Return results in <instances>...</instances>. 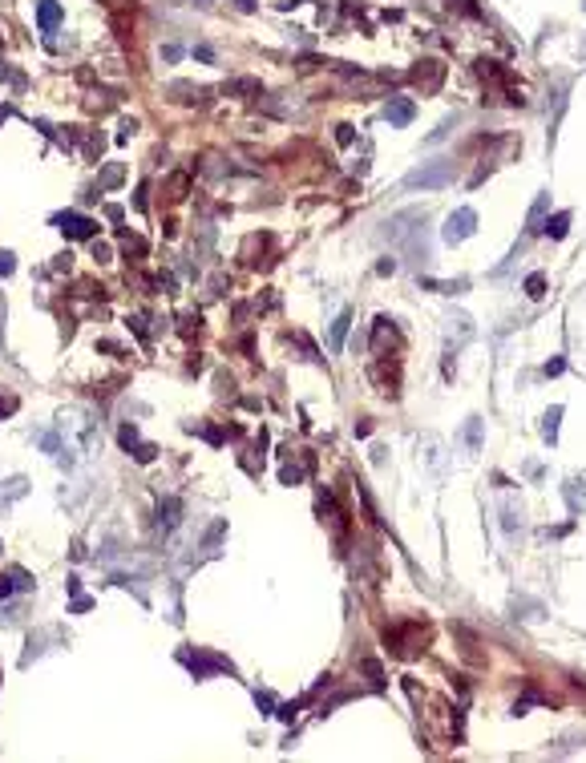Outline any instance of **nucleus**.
I'll use <instances>...</instances> for the list:
<instances>
[{
	"label": "nucleus",
	"instance_id": "obj_33",
	"mask_svg": "<svg viewBox=\"0 0 586 763\" xmlns=\"http://www.w3.org/2000/svg\"><path fill=\"white\" fill-rule=\"evenodd\" d=\"M562 368H566V359H550V364H546V376H558Z\"/></svg>",
	"mask_w": 586,
	"mask_h": 763
},
{
	"label": "nucleus",
	"instance_id": "obj_9",
	"mask_svg": "<svg viewBox=\"0 0 586 763\" xmlns=\"http://www.w3.org/2000/svg\"><path fill=\"white\" fill-rule=\"evenodd\" d=\"M61 17H65V13H61L57 0H41V4H37V25H41L45 33H53V29L61 25Z\"/></svg>",
	"mask_w": 586,
	"mask_h": 763
},
{
	"label": "nucleus",
	"instance_id": "obj_4",
	"mask_svg": "<svg viewBox=\"0 0 586 763\" xmlns=\"http://www.w3.org/2000/svg\"><path fill=\"white\" fill-rule=\"evenodd\" d=\"M421 223H424V206H412V211H401V214H392L389 223H384V227H389V230H384V234H389L392 243H396V239H405L408 230H412V227H421Z\"/></svg>",
	"mask_w": 586,
	"mask_h": 763
},
{
	"label": "nucleus",
	"instance_id": "obj_15",
	"mask_svg": "<svg viewBox=\"0 0 586 763\" xmlns=\"http://www.w3.org/2000/svg\"><path fill=\"white\" fill-rule=\"evenodd\" d=\"M546 202H550V194H538L534 198V206H530V234H538V230H542V223H546Z\"/></svg>",
	"mask_w": 586,
	"mask_h": 763
},
{
	"label": "nucleus",
	"instance_id": "obj_34",
	"mask_svg": "<svg viewBox=\"0 0 586 763\" xmlns=\"http://www.w3.org/2000/svg\"><path fill=\"white\" fill-rule=\"evenodd\" d=\"M162 57H166V61H178V57H182V49H178V45H166V49H162Z\"/></svg>",
	"mask_w": 586,
	"mask_h": 763
},
{
	"label": "nucleus",
	"instance_id": "obj_24",
	"mask_svg": "<svg viewBox=\"0 0 586 763\" xmlns=\"http://www.w3.org/2000/svg\"><path fill=\"white\" fill-rule=\"evenodd\" d=\"M230 93H259V81H230Z\"/></svg>",
	"mask_w": 586,
	"mask_h": 763
},
{
	"label": "nucleus",
	"instance_id": "obj_29",
	"mask_svg": "<svg viewBox=\"0 0 586 763\" xmlns=\"http://www.w3.org/2000/svg\"><path fill=\"white\" fill-rule=\"evenodd\" d=\"M93 259H98V263H110V246H105V243H93Z\"/></svg>",
	"mask_w": 586,
	"mask_h": 763
},
{
	"label": "nucleus",
	"instance_id": "obj_16",
	"mask_svg": "<svg viewBox=\"0 0 586 763\" xmlns=\"http://www.w3.org/2000/svg\"><path fill=\"white\" fill-rule=\"evenodd\" d=\"M542 230L550 234V239H566V230H570V214L562 211V214H554L550 223H542Z\"/></svg>",
	"mask_w": 586,
	"mask_h": 763
},
{
	"label": "nucleus",
	"instance_id": "obj_11",
	"mask_svg": "<svg viewBox=\"0 0 586 763\" xmlns=\"http://www.w3.org/2000/svg\"><path fill=\"white\" fill-rule=\"evenodd\" d=\"M178 513H182V501L178 497H166V501L158 505V525H162V529H174V525H178Z\"/></svg>",
	"mask_w": 586,
	"mask_h": 763
},
{
	"label": "nucleus",
	"instance_id": "obj_6",
	"mask_svg": "<svg viewBox=\"0 0 586 763\" xmlns=\"http://www.w3.org/2000/svg\"><path fill=\"white\" fill-rule=\"evenodd\" d=\"M412 117H417V101L412 98H389V105H384V121H389V126L401 130V126H408Z\"/></svg>",
	"mask_w": 586,
	"mask_h": 763
},
{
	"label": "nucleus",
	"instance_id": "obj_2",
	"mask_svg": "<svg viewBox=\"0 0 586 763\" xmlns=\"http://www.w3.org/2000/svg\"><path fill=\"white\" fill-rule=\"evenodd\" d=\"M473 230H477V211H473V206H461V211H453L449 218H445L441 239H445L449 246H457V243H465Z\"/></svg>",
	"mask_w": 586,
	"mask_h": 763
},
{
	"label": "nucleus",
	"instance_id": "obj_36",
	"mask_svg": "<svg viewBox=\"0 0 586 763\" xmlns=\"http://www.w3.org/2000/svg\"><path fill=\"white\" fill-rule=\"evenodd\" d=\"M235 4H239L243 13H255V0H235Z\"/></svg>",
	"mask_w": 586,
	"mask_h": 763
},
{
	"label": "nucleus",
	"instance_id": "obj_22",
	"mask_svg": "<svg viewBox=\"0 0 586 763\" xmlns=\"http://www.w3.org/2000/svg\"><path fill=\"white\" fill-rule=\"evenodd\" d=\"M13 412H17V396L0 392V416H13Z\"/></svg>",
	"mask_w": 586,
	"mask_h": 763
},
{
	"label": "nucleus",
	"instance_id": "obj_30",
	"mask_svg": "<svg viewBox=\"0 0 586 763\" xmlns=\"http://www.w3.org/2000/svg\"><path fill=\"white\" fill-rule=\"evenodd\" d=\"M13 590H17V582H13V578H0V602L8 598V594H13Z\"/></svg>",
	"mask_w": 586,
	"mask_h": 763
},
{
	"label": "nucleus",
	"instance_id": "obj_27",
	"mask_svg": "<svg viewBox=\"0 0 586 763\" xmlns=\"http://www.w3.org/2000/svg\"><path fill=\"white\" fill-rule=\"evenodd\" d=\"M299 477H304V469H299V465H287V469H283V485H295Z\"/></svg>",
	"mask_w": 586,
	"mask_h": 763
},
{
	"label": "nucleus",
	"instance_id": "obj_26",
	"mask_svg": "<svg viewBox=\"0 0 586 763\" xmlns=\"http://www.w3.org/2000/svg\"><path fill=\"white\" fill-rule=\"evenodd\" d=\"M13 267H17L13 263V251H0V275H13Z\"/></svg>",
	"mask_w": 586,
	"mask_h": 763
},
{
	"label": "nucleus",
	"instance_id": "obj_13",
	"mask_svg": "<svg viewBox=\"0 0 586 763\" xmlns=\"http://www.w3.org/2000/svg\"><path fill=\"white\" fill-rule=\"evenodd\" d=\"M461 440H465V453H477V449H481V420H477V416H469V420H465V428H461Z\"/></svg>",
	"mask_w": 586,
	"mask_h": 763
},
{
	"label": "nucleus",
	"instance_id": "obj_14",
	"mask_svg": "<svg viewBox=\"0 0 586 763\" xmlns=\"http://www.w3.org/2000/svg\"><path fill=\"white\" fill-rule=\"evenodd\" d=\"M348 324H352V311H344L340 319L332 324V331H327V343H332V352H340V347H344V336H348Z\"/></svg>",
	"mask_w": 586,
	"mask_h": 763
},
{
	"label": "nucleus",
	"instance_id": "obj_10",
	"mask_svg": "<svg viewBox=\"0 0 586 763\" xmlns=\"http://www.w3.org/2000/svg\"><path fill=\"white\" fill-rule=\"evenodd\" d=\"M421 449H424V453H421L424 465L433 469V477H441V472H445V465H441V440H437V437H424Z\"/></svg>",
	"mask_w": 586,
	"mask_h": 763
},
{
	"label": "nucleus",
	"instance_id": "obj_8",
	"mask_svg": "<svg viewBox=\"0 0 586 763\" xmlns=\"http://www.w3.org/2000/svg\"><path fill=\"white\" fill-rule=\"evenodd\" d=\"M122 444H126V449H134V456H138L142 465H150V460H154V444H142L134 424H126V428H122Z\"/></svg>",
	"mask_w": 586,
	"mask_h": 763
},
{
	"label": "nucleus",
	"instance_id": "obj_32",
	"mask_svg": "<svg viewBox=\"0 0 586 763\" xmlns=\"http://www.w3.org/2000/svg\"><path fill=\"white\" fill-rule=\"evenodd\" d=\"M255 703H259L263 711H271V707H275V698L267 695V691H259V695H255Z\"/></svg>",
	"mask_w": 586,
	"mask_h": 763
},
{
	"label": "nucleus",
	"instance_id": "obj_25",
	"mask_svg": "<svg viewBox=\"0 0 586 763\" xmlns=\"http://www.w3.org/2000/svg\"><path fill=\"white\" fill-rule=\"evenodd\" d=\"M122 182V166H110L105 174H101V186H117Z\"/></svg>",
	"mask_w": 586,
	"mask_h": 763
},
{
	"label": "nucleus",
	"instance_id": "obj_23",
	"mask_svg": "<svg viewBox=\"0 0 586 763\" xmlns=\"http://www.w3.org/2000/svg\"><path fill=\"white\" fill-rule=\"evenodd\" d=\"M453 126H457V117H445V121H441V130H433V133H429V142H441V138H445V133L453 130Z\"/></svg>",
	"mask_w": 586,
	"mask_h": 763
},
{
	"label": "nucleus",
	"instance_id": "obj_3",
	"mask_svg": "<svg viewBox=\"0 0 586 763\" xmlns=\"http://www.w3.org/2000/svg\"><path fill=\"white\" fill-rule=\"evenodd\" d=\"M53 227L65 230L69 239H93V234H98V223H93V218H85V214H77V211L57 214V218H53Z\"/></svg>",
	"mask_w": 586,
	"mask_h": 763
},
{
	"label": "nucleus",
	"instance_id": "obj_20",
	"mask_svg": "<svg viewBox=\"0 0 586 763\" xmlns=\"http://www.w3.org/2000/svg\"><path fill=\"white\" fill-rule=\"evenodd\" d=\"M429 287H437L441 295H461L469 287V279H453V283H429Z\"/></svg>",
	"mask_w": 586,
	"mask_h": 763
},
{
	"label": "nucleus",
	"instance_id": "obj_31",
	"mask_svg": "<svg viewBox=\"0 0 586 763\" xmlns=\"http://www.w3.org/2000/svg\"><path fill=\"white\" fill-rule=\"evenodd\" d=\"M336 142H340V146H352V126H340V133H336Z\"/></svg>",
	"mask_w": 586,
	"mask_h": 763
},
{
	"label": "nucleus",
	"instance_id": "obj_28",
	"mask_svg": "<svg viewBox=\"0 0 586 763\" xmlns=\"http://www.w3.org/2000/svg\"><path fill=\"white\" fill-rule=\"evenodd\" d=\"M13 582H17V590H33V582H29L25 569H13Z\"/></svg>",
	"mask_w": 586,
	"mask_h": 763
},
{
	"label": "nucleus",
	"instance_id": "obj_18",
	"mask_svg": "<svg viewBox=\"0 0 586 763\" xmlns=\"http://www.w3.org/2000/svg\"><path fill=\"white\" fill-rule=\"evenodd\" d=\"M170 93H178V101H202V98H207V89L186 85V81H174V85H170Z\"/></svg>",
	"mask_w": 586,
	"mask_h": 763
},
{
	"label": "nucleus",
	"instance_id": "obj_19",
	"mask_svg": "<svg viewBox=\"0 0 586 763\" xmlns=\"http://www.w3.org/2000/svg\"><path fill=\"white\" fill-rule=\"evenodd\" d=\"M526 295H530V299H542V295H546V275H542V271H534V275L526 279Z\"/></svg>",
	"mask_w": 586,
	"mask_h": 763
},
{
	"label": "nucleus",
	"instance_id": "obj_5",
	"mask_svg": "<svg viewBox=\"0 0 586 763\" xmlns=\"http://www.w3.org/2000/svg\"><path fill=\"white\" fill-rule=\"evenodd\" d=\"M441 81H445V65L441 61H421L412 69V85H421V93H437Z\"/></svg>",
	"mask_w": 586,
	"mask_h": 763
},
{
	"label": "nucleus",
	"instance_id": "obj_21",
	"mask_svg": "<svg viewBox=\"0 0 586 763\" xmlns=\"http://www.w3.org/2000/svg\"><path fill=\"white\" fill-rule=\"evenodd\" d=\"M505 533H514V529H521V509H514V505H505Z\"/></svg>",
	"mask_w": 586,
	"mask_h": 763
},
{
	"label": "nucleus",
	"instance_id": "obj_1",
	"mask_svg": "<svg viewBox=\"0 0 586 763\" xmlns=\"http://www.w3.org/2000/svg\"><path fill=\"white\" fill-rule=\"evenodd\" d=\"M453 158H433V162L417 166V170H408L405 174V186L408 190H445L449 182H453Z\"/></svg>",
	"mask_w": 586,
	"mask_h": 763
},
{
	"label": "nucleus",
	"instance_id": "obj_12",
	"mask_svg": "<svg viewBox=\"0 0 586 763\" xmlns=\"http://www.w3.org/2000/svg\"><path fill=\"white\" fill-rule=\"evenodd\" d=\"M566 505H570V513H582L586 509V481H566Z\"/></svg>",
	"mask_w": 586,
	"mask_h": 763
},
{
	"label": "nucleus",
	"instance_id": "obj_35",
	"mask_svg": "<svg viewBox=\"0 0 586 763\" xmlns=\"http://www.w3.org/2000/svg\"><path fill=\"white\" fill-rule=\"evenodd\" d=\"M376 271H380V275H392V271H396V263L384 259V263H376Z\"/></svg>",
	"mask_w": 586,
	"mask_h": 763
},
{
	"label": "nucleus",
	"instance_id": "obj_7",
	"mask_svg": "<svg viewBox=\"0 0 586 763\" xmlns=\"http://www.w3.org/2000/svg\"><path fill=\"white\" fill-rule=\"evenodd\" d=\"M25 493H29V481H25V477H13V481H4V485H0V513H8V509H13V505H17L20 497H25Z\"/></svg>",
	"mask_w": 586,
	"mask_h": 763
},
{
	"label": "nucleus",
	"instance_id": "obj_17",
	"mask_svg": "<svg viewBox=\"0 0 586 763\" xmlns=\"http://www.w3.org/2000/svg\"><path fill=\"white\" fill-rule=\"evenodd\" d=\"M558 420H562V408L554 404L550 412H546V416H542V437L550 440V444H554V440H558Z\"/></svg>",
	"mask_w": 586,
	"mask_h": 763
}]
</instances>
